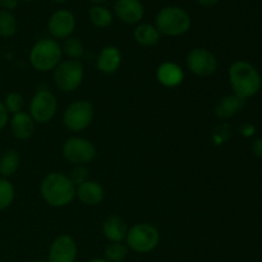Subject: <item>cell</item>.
<instances>
[{"label": "cell", "mask_w": 262, "mask_h": 262, "mask_svg": "<svg viewBox=\"0 0 262 262\" xmlns=\"http://www.w3.org/2000/svg\"><path fill=\"white\" fill-rule=\"evenodd\" d=\"M230 87L234 95L243 100L251 99L260 92L262 77L255 66L246 60H237L228 71Z\"/></svg>", "instance_id": "obj_1"}, {"label": "cell", "mask_w": 262, "mask_h": 262, "mask_svg": "<svg viewBox=\"0 0 262 262\" xmlns=\"http://www.w3.org/2000/svg\"><path fill=\"white\" fill-rule=\"evenodd\" d=\"M43 201L51 207H66L76 197V186L68 176L58 171L49 173L40 186Z\"/></svg>", "instance_id": "obj_2"}, {"label": "cell", "mask_w": 262, "mask_h": 262, "mask_svg": "<svg viewBox=\"0 0 262 262\" xmlns=\"http://www.w3.org/2000/svg\"><path fill=\"white\" fill-rule=\"evenodd\" d=\"M192 18L184 8L178 5H166L161 8L155 17V27L160 35L179 37L191 30Z\"/></svg>", "instance_id": "obj_3"}, {"label": "cell", "mask_w": 262, "mask_h": 262, "mask_svg": "<svg viewBox=\"0 0 262 262\" xmlns=\"http://www.w3.org/2000/svg\"><path fill=\"white\" fill-rule=\"evenodd\" d=\"M30 64L38 72L54 71L63 60V50L59 41L54 38H41L33 43L30 50Z\"/></svg>", "instance_id": "obj_4"}, {"label": "cell", "mask_w": 262, "mask_h": 262, "mask_svg": "<svg viewBox=\"0 0 262 262\" xmlns=\"http://www.w3.org/2000/svg\"><path fill=\"white\" fill-rule=\"evenodd\" d=\"M160 242L156 227L148 223H137L128 229L125 245L136 253H148L155 250Z\"/></svg>", "instance_id": "obj_5"}, {"label": "cell", "mask_w": 262, "mask_h": 262, "mask_svg": "<svg viewBox=\"0 0 262 262\" xmlns=\"http://www.w3.org/2000/svg\"><path fill=\"white\" fill-rule=\"evenodd\" d=\"M83 78L84 67L81 60H61L53 73L54 83L63 92L76 91L82 84Z\"/></svg>", "instance_id": "obj_6"}, {"label": "cell", "mask_w": 262, "mask_h": 262, "mask_svg": "<svg viewBox=\"0 0 262 262\" xmlns=\"http://www.w3.org/2000/svg\"><path fill=\"white\" fill-rule=\"evenodd\" d=\"M94 120V106L87 100H78L67 106L63 114V124L68 130L79 133L86 130Z\"/></svg>", "instance_id": "obj_7"}, {"label": "cell", "mask_w": 262, "mask_h": 262, "mask_svg": "<svg viewBox=\"0 0 262 262\" xmlns=\"http://www.w3.org/2000/svg\"><path fill=\"white\" fill-rule=\"evenodd\" d=\"M61 152L64 159L72 165H87L96 156V147L87 138L73 136L64 142Z\"/></svg>", "instance_id": "obj_8"}, {"label": "cell", "mask_w": 262, "mask_h": 262, "mask_svg": "<svg viewBox=\"0 0 262 262\" xmlns=\"http://www.w3.org/2000/svg\"><path fill=\"white\" fill-rule=\"evenodd\" d=\"M58 112V100L48 89L37 90L30 101V113L35 123L46 124Z\"/></svg>", "instance_id": "obj_9"}, {"label": "cell", "mask_w": 262, "mask_h": 262, "mask_svg": "<svg viewBox=\"0 0 262 262\" xmlns=\"http://www.w3.org/2000/svg\"><path fill=\"white\" fill-rule=\"evenodd\" d=\"M186 66L197 77H210L216 72L219 63L215 54L209 49L194 48L187 54Z\"/></svg>", "instance_id": "obj_10"}, {"label": "cell", "mask_w": 262, "mask_h": 262, "mask_svg": "<svg viewBox=\"0 0 262 262\" xmlns=\"http://www.w3.org/2000/svg\"><path fill=\"white\" fill-rule=\"evenodd\" d=\"M76 17L68 9H58L49 17L48 31L51 38L56 41L72 37L76 30Z\"/></svg>", "instance_id": "obj_11"}, {"label": "cell", "mask_w": 262, "mask_h": 262, "mask_svg": "<svg viewBox=\"0 0 262 262\" xmlns=\"http://www.w3.org/2000/svg\"><path fill=\"white\" fill-rule=\"evenodd\" d=\"M113 14L124 25L137 26L145 17V7L141 0H115Z\"/></svg>", "instance_id": "obj_12"}, {"label": "cell", "mask_w": 262, "mask_h": 262, "mask_svg": "<svg viewBox=\"0 0 262 262\" xmlns=\"http://www.w3.org/2000/svg\"><path fill=\"white\" fill-rule=\"evenodd\" d=\"M77 243L68 234H61L49 247L48 262H76Z\"/></svg>", "instance_id": "obj_13"}, {"label": "cell", "mask_w": 262, "mask_h": 262, "mask_svg": "<svg viewBox=\"0 0 262 262\" xmlns=\"http://www.w3.org/2000/svg\"><path fill=\"white\" fill-rule=\"evenodd\" d=\"M122 64V53L115 45H106L96 58V68L104 74H114Z\"/></svg>", "instance_id": "obj_14"}, {"label": "cell", "mask_w": 262, "mask_h": 262, "mask_svg": "<svg viewBox=\"0 0 262 262\" xmlns=\"http://www.w3.org/2000/svg\"><path fill=\"white\" fill-rule=\"evenodd\" d=\"M156 79L161 86L166 89H176L181 86L184 79V72L181 67L173 61L161 63L156 69Z\"/></svg>", "instance_id": "obj_15"}, {"label": "cell", "mask_w": 262, "mask_h": 262, "mask_svg": "<svg viewBox=\"0 0 262 262\" xmlns=\"http://www.w3.org/2000/svg\"><path fill=\"white\" fill-rule=\"evenodd\" d=\"M76 197L86 206H97L104 201V187L99 182L89 179L87 182L76 187Z\"/></svg>", "instance_id": "obj_16"}, {"label": "cell", "mask_w": 262, "mask_h": 262, "mask_svg": "<svg viewBox=\"0 0 262 262\" xmlns=\"http://www.w3.org/2000/svg\"><path fill=\"white\" fill-rule=\"evenodd\" d=\"M9 127L14 138L19 141H25L32 137L36 128V123L28 113L20 112L10 118Z\"/></svg>", "instance_id": "obj_17"}, {"label": "cell", "mask_w": 262, "mask_h": 262, "mask_svg": "<svg viewBox=\"0 0 262 262\" xmlns=\"http://www.w3.org/2000/svg\"><path fill=\"white\" fill-rule=\"evenodd\" d=\"M128 229L129 228H128L125 220L118 215H110L102 223V233L110 243L125 241Z\"/></svg>", "instance_id": "obj_18"}, {"label": "cell", "mask_w": 262, "mask_h": 262, "mask_svg": "<svg viewBox=\"0 0 262 262\" xmlns=\"http://www.w3.org/2000/svg\"><path fill=\"white\" fill-rule=\"evenodd\" d=\"M246 100L241 99L237 95H227L217 101L215 106V115L219 119L227 120L237 115L245 107Z\"/></svg>", "instance_id": "obj_19"}, {"label": "cell", "mask_w": 262, "mask_h": 262, "mask_svg": "<svg viewBox=\"0 0 262 262\" xmlns=\"http://www.w3.org/2000/svg\"><path fill=\"white\" fill-rule=\"evenodd\" d=\"M133 38L140 46L152 48L160 42L161 35L158 28L155 27V25L141 22L133 30Z\"/></svg>", "instance_id": "obj_20"}, {"label": "cell", "mask_w": 262, "mask_h": 262, "mask_svg": "<svg viewBox=\"0 0 262 262\" xmlns=\"http://www.w3.org/2000/svg\"><path fill=\"white\" fill-rule=\"evenodd\" d=\"M89 19L96 28H107L114 20V14L109 8L102 4H96L89 9Z\"/></svg>", "instance_id": "obj_21"}, {"label": "cell", "mask_w": 262, "mask_h": 262, "mask_svg": "<svg viewBox=\"0 0 262 262\" xmlns=\"http://www.w3.org/2000/svg\"><path fill=\"white\" fill-rule=\"evenodd\" d=\"M20 165V156L15 150H7L0 155V176L9 178L14 176Z\"/></svg>", "instance_id": "obj_22"}, {"label": "cell", "mask_w": 262, "mask_h": 262, "mask_svg": "<svg viewBox=\"0 0 262 262\" xmlns=\"http://www.w3.org/2000/svg\"><path fill=\"white\" fill-rule=\"evenodd\" d=\"M18 31L17 18L12 12L0 9V37L10 38L15 36Z\"/></svg>", "instance_id": "obj_23"}, {"label": "cell", "mask_w": 262, "mask_h": 262, "mask_svg": "<svg viewBox=\"0 0 262 262\" xmlns=\"http://www.w3.org/2000/svg\"><path fill=\"white\" fill-rule=\"evenodd\" d=\"M61 50H63V55H66L68 59L79 60L84 54V46L78 38L69 37L64 40L63 45H61Z\"/></svg>", "instance_id": "obj_24"}, {"label": "cell", "mask_w": 262, "mask_h": 262, "mask_svg": "<svg viewBox=\"0 0 262 262\" xmlns=\"http://www.w3.org/2000/svg\"><path fill=\"white\" fill-rule=\"evenodd\" d=\"M129 253V248L123 242L109 243L105 248V260L109 262H123Z\"/></svg>", "instance_id": "obj_25"}, {"label": "cell", "mask_w": 262, "mask_h": 262, "mask_svg": "<svg viewBox=\"0 0 262 262\" xmlns=\"http://www.w3.org/2000/svg\"><path fill=\"white\" fill-rule=\"evenodd\" d=\"M15 197V188L8 178L0 177V211L7 210L13 204Z\"/></svg>", "instance_id": "obj_26"}, {"label": "cell", "mask_w": 262, "mask_h": 262, "mask_svg": "<svg viewBox=\"0 0 262 262\" xmlns=\"http://www.w3.org/2000/svg\"><path fill=\"white\" fill-rule=\"evenodd\" d=\"M3 104H4L5 109L9 114L14 115L17 113L23 112V106H25V99H23L22 95L19 92L12 91L4 97L3 100Z\"/></svg>", "instance_id": "obj_27"}, {"label": "cell", "mask_w": 262, "mask_h": 262, "mask_svg": "<svg viewBox=\"0 0 262 262\" xmlns=\"http://www.w3.org/2000/svg\"><path fill=\"white\" fill-rule=\"evenodd\" d=\"M69 179H71L72 183L76 187H78L79 184L84 183L90 179V171L86 168V165H74L73 169L69 173Z\"/></svg>", "instance_id": "obj_28"}, {"label": "cell", "mask_w": 262, "mask_h": 262, "mask_svg": "<svg viewBox=\"0 0 262 262\" xmlns=\"http://www.w3.org/2000/svg\"><path fill=\"white\" fill-rule=\"evenodd\" d=\"M8 123H9V113L7 112L4 104H3V101L0 100V130L4 129V128L7 127Z\"/></svg>", "instance_id": "obj_29"}, {"label": "cell", "mask_w": 262, "mask_h": 262, "mask_svg": "<svg viewBox=\"0 0 262 262\" xmlns=\"http://www.w3.org/2000/svg\"><path fill=\"white\" fill-rule=\"evenodd\" d=\"M18 5H19V0H0V8L8 12L17 9Z\"/></svg>", "instance_id": "obj_30"}, {"label": "cell", "mask_w": 262, "mask_h": 262, "mask_svg": "<svg viewBox=\"0 0 262 262\" xmlns=\"http://www.w3.org/2000/svg\"><path fill=\"white\" fill-rule=\"evenodd\" d=\"M251 150H252L253 155L257 156V158H262V138H256L253 141Z\"/></svg>", "instance_id": "obj_31"}, {"label": "cell", "mask_w": 262, "mask_h": 262, "mask_svg": "<svg viewBox=\"0 0 262 262\" xmlns=\"http://www.w3.org/2000/svg\"><path fill=\"white\" fill-rule=\"evenodd\" d=\"M220 0H196L197 4L202 8H212L219 3Z\"/></svg>", "instance_id": "obj_32"}, {"label": "cell", "mask_w": 262, "mask_h": 262, "mask_svg": "<svg viewBox=\"0 0 262 262\" xmlns=\"http://www.w3.org/2000/svg\"><path fill=\"white\" fill-rule=\"evenodd\" d=\"M241 132H242L243 136L248 137V136H252L255 133V127L251 124H245L241 127Z\"/></svg>", "instance_id": "obj_33"}, {"label": "cell", "mask_w": 262, "mask_h": 262, "mask_svg": "<svg viewBox=\"0 0 262 262\" xmlns=\"http://www.w3.org/2000/svg\"><path fill=\"white\" fill-rule=\"evenodd\" d=\"M90 2H91L94 5H96V4H102V3H105L106 0H90Z\"/></svg>", "instance_id": "obj_34"}, {"label": "cell", "mask_w": 262, "mask_h": 262, "mask_svg": "<svg viewBox=\"0 0 262 262\" xmlns=\"http://www.w3.org/2000/svg\"><path fill=\"white\" fill-rule=\"evenodd\" d=\"M89 262H109V261L105 260V258H94V260H91Z\"/></svg>", "instance_id": "obj_35"}, {"label": "cell", "mask_w": 262, "mask_h": 262, "mask_svg": "<svg viewBox=\"0 0 262 262\" xmlns=\"http://www.w3.org/2000/svg\"><path fill=\"white\" fill-rule=\"evenodd\" d=\"M54 2L55 3H67V2H69V0H54Z\"/></svg>", "instance_id": "obj_36"}, {"label": "cell", "mask_w": 262, "mask_h": 262, "mask_svg": "<svg viewBox=\"0 0 262 262\" xmlns=\"http://www.w3.org/2000/svg\"><path fill=\"white\" fill-rule=\"evenodd\" d=\"M19 2H25V3H32V2H35V0H19Z\"/></svg>", "instance_id": "obj_37"}, {"label": "cell", "mask_w": 262, "mask_h": 262, "mask_svg": "<svg viewBox=\"0 0 262 262\" xmlns=\"http://www.w3.org/2000/svg\"><path fill=\"white\" fill-rule=\"evenodd\" d=\"M35 262H48V261H43V260H38V261H35Z\"/></svg>", "instance_id": "obj_38"}]
</instances>
